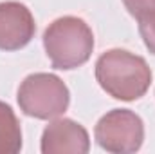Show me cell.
Here are the masks:
<instances>
[{
  "mask_svg": "<svg viewBox=\"0 0 155 154\" xmlns=\"http://www.w3.org/2000/svg\"><path fill=\"white\" fill-rule=\"evenodd\" d=\"M96 80L101 89L121 102H134L146 94L152 71L146 60L126 49H110L96 62Z\"/></svg>",
  "mask_w": 155,
  "mask_h": 154,
  "instance_id": "obj_1",
  "label": "cell"
},
{
  "mask_svg": "<svg viewBox=\"0 0 155 154\" xmlns=\"http://www.w3.org/2000/svg\"><path fill=\"white\" fill-rule=\"evenodd\" d=\"M43 49L54 69H78L94 51V33L83 18L61 16L45 29Z\"/></svg>",
  "mask_w": 155,
  "mask_h": 154,
  "instance_id": "obj_2",
  "label": "cell"
},
{
  "mask_svg": "<svg viewBox=\"0 0 155 154\" xmlns=\"http://www.w3.org/2000/svg\"><path fill=\"white\" fill-rule=\"evenodd\" d=\"M16 100L24 114L36 120H52L69 109L71 93L60 76L52 73H35L24 78Z\"/></svg>",
  "mask_w": 155,
  "mask_h": 154,
  "instance_id": "obj_3",
  "label": "cell"
},
{
  "mask_svg": "<svg viewBox=\"0 0 155 154\" xmlns=\"http://www.w3.org/2000/svg\"><path fill=\"white\" fill-rule=\"evenodd\" d=\"M94 138L107 152H137L144 142V123L130 109H112L96 123Z\"/></svg>",
  "mask_w": 155,
  "mask_h": 154,
  "instance_id": "obj_4",
  "label": "cell"
},
{
  "mask_svg": "<svg viewBox=\"0 0 155 154\" xmlns=\"http://www.w3.org/2000/svg\"><path fill=\"white\" fill-rule=\"evenodd\" d=\"M36 24L31 9L15 0L0 2V49L18 51L35 38Z\"/></svg>",
  "mask_w": 155,
  "mask_h": 154,
  "instance_id": "obj_5",
  "label": "cell"
},
{
  "mask_svg": "<svg viewBox=\"0 0 155 154\" xmlns=\"http://www.w3.org/2000/svg\"><path fill=\"white\" fill-rule=\"evenodd\" d=\"M40 149L43 154H87L90 138L81 123L71 118H58L43 129Z\"/></svg>",
  "mask_w": 155,
  "mask_h": 154,
  "instance_id": "obj_6",
  "label": "cell"
},
{
  "mask_svg": "<svg viewBox=\"0 0 155 154\" xmlns=\"http://www.w3.org/2000/svg\"><path fill=\"white\" fill-rule=\"evenodd\" d=\"M22 149V129L13 107L0 102V154H16Z\"/></svg>",
  "mask_w": 155,
  "mask_h": 154,
  "instance_id": "obj_7",
  "label": "cell"
},
{
  "mask_svg": "<svg viewBox=\"0 0 155 154\" xmlns=\"http://www.w3.org/2000/svg\"><path fill=\"white\" fill-rule=\"evenodd\" d=\"M123 4L137 22L155 13V0H123Z\"/></svg>",
  "mask_w": 155,
  "mask_h": 154,
  "instance_id": "obj_8",
  "label": "cell"
},
{
  "mask_svg": "<svg viewBox=\"0 0 155 154\" xmlns=\"http://www.w3.org/2000/svg\"><path fill=\"white\" fill-rule=\"evenodd\" d=\"M139 33H141V38L144 42L146 49L155 54V13L139 20Z\"/></svg>",
  "mask_w": 155,
  "mask_h": 154,
  "instance_id": "obj_9",
  "label": "cell"
}]
</instances>
